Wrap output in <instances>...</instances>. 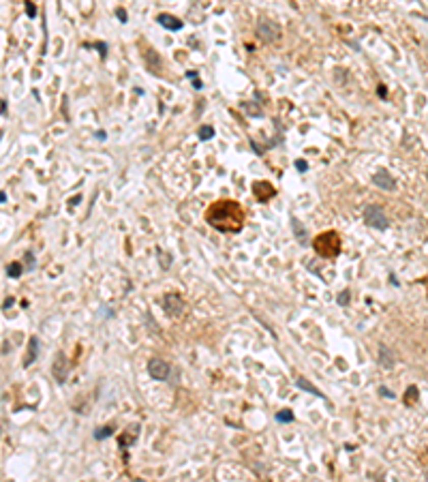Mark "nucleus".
<instances>
[{
    "instance_id": "obj_12",
    "label": "nucleus",
    "mask_w": 428,
    "mask_h": 482,
    "mask_svg": "<svg viewBox=\"0 0 428 482\" xmlns=\"http://www.w3.org/2000/svg\"><path fill=\"white\" fill-rule=\"evenodd\" d=\"M37 356H39V339L37 336H30V341H28V354L24 356V366H30L35 360H37Z\"/></svg>"
},
{
    "instance_id": "obj_33",
    "label": "nucleus",
    "mask_w": 428,
    "mask_h": 482,
    "mask_svg": "<svg viewBox=\"0 0 428 482\" xmlns=\"http://www.w3.org/2000/svg\"><path fill=\"white\" fill-rule=\"evenodd\" d=\"M193 86H195V90H202V86H204V84H202L199 79H195V81H193Z\"/></svg>"
},
{
    "instance_id": "obj_8",
    "label": "nucleus",
    "mask_w": 428,
    "mask_h": 482,
    "mask_svg": "<svg viewBox=\"0 0 428 482\" xmlns=\"http://www.w3.org/2000/svg\"><path fill=\"white\" fill-rule=\"evenodd\" d=\"M253 193H255V197H257L259 202H268V200H272V197L276 195V191H274L272 184L264 182V180L253 182Z\"/></svg>"
},
{
    "instance_id": "obj_18",
    "label": "nucleus",
    "mask_w": 428,
    "mask_h": 482,
    "mask_svg": "<svg viewBox=\"0 0 428 482\" xmlns=\"http://www.w3.org/2000/svg\"><path fill=\"white\" fill-rule=\"evenodd\" d=\"M111 433H113V427H99L95 431V439H97V442H103V439L111 437Z\"/></svg>"
},
{
    "instance_id": "obj_16",
    "label": "nucleus",
    "mask_w": 428,
    "mask_h": 482,
    "mask_svg": "<svg viewBox=\"0 0 428 482\" xmlns=\"http://www.w3.org/2000/svg\"><path fill=\"white\" fill-rule=\"evenodd\" d=\"M197 137H199L202 141L212 139V137H214V127H210V125H202L199 129H197Z\"/></svg>"
},
{
    "instance_id": "obj_31",
    "label": "nucleus",
    "mask_w": 428,
    "mask_h": 482,
    "mask_svg": "<svg viewBox=\"0 0 428 482\" xmlns=\"http://www.w3.org/2000/svg\"><path fill=\"white\" fill-rule=\"evenodd\" d=\"M13 302H15L13 298H7V300H5V304H3V309H5V311H9V309H11V306H13Z\"/></svg>"
},
{
    "instance_id": "obj_24",
    "label": "nucleus",
    "mask_w": 428,
    "mask_h": 482,
    "mask_svg": "<svg viewBox=\"0 0 428 482\" xmlns=\"http://www.w3.org/2000/svg\"><path fill=\"white\" fill-rule=\"evenodd\" d=\"M294 165H296V169H298V172H302V174H304V172H308V163H306L304 159H298V161L294 163Z\"/></svg>"
},
{
    "instance_id": "obj_14",
    "label": "nucleus",
    "mask_w": 428,
    "mask_h": 482,
    "mask_svg": "<svg viewBox=\"0 0 428 482\" xmlns=\"http://www.w3.org/2000/svg\"><path fill=\"white\" fill-rule=\"evenodd\" d=\"M296 386L300 388V390H304V392H310V394H315V396L326 399L321 390H317V386H312V384L308 382V379H304V377H298V379H296Z\"/></svg>"
},
{
    "instance_id": "obj_36",
    "label": "nucleus",
    "mask_w": 428,
    "mask_h": 482,
    "mask_svg": "<svg viewBox=\"0 0 428 482\" xmlns=\"http://www.w3.org/2000/svg\"><path fill=\"white\" fill-rule=\"evenodd\" d=\"M426 180H428V172H426Z\"/></svg>"
},
{
    "instance_id": "obj_3",
    "label": "nucleus",
    "mask_w": 428,
    "mask_h": 482,
    "mask_svg": "<svg viewBox=\"0 0 428 482\" xmlns=\"http://www.w3.org/2000/svg\"><path fill=\"white\" fill-rule=\"evenodd\" d=\"M364 223H366L368 228L381 230V232L390 228V221H388V217H385V210L381 206H377V204L366 206V210H364Z\"/></svg>"
},
{
    "instance_id": "obj_28",
    "label": "nucleus",
    "mask_w": 428,
    "mask_h": 482,
    "mask_svg": "<svg viewBox=\"0 0 428 482\" xmlns=\"http://www.w3.org/2000/svg\"><path fill=\"white\" fill-rule=\"evenodd\" d=\"M97 49L101 52V58H105V56H107V45H105V43H97Z\"/></svg>"
},
{
    "instance_id": "obj_2",
    "label": "nucleus",
    "mask_w": 428,
    "mask_h": 482,
    "mask_svg": "<svg viewBox=\"0 0 428 482\" xmlns=\"http://www.w3.org/2000/svg\"><path fill=\"white\" fill-rule=\"evenodd\" d=\"M312 249H315V253L319 255V258H323V260L336 258V255L340 253V238H338V234L336 232H323V234H319L317 238L312 240Z\"/></svg>"
},
{
    "instance_id": "obj_29",
    "label": "nucleus",
    "mask_w": 428,
    "mask_h": 482,
    "mask_svg": "<svg viewBox=\"0 0 428 482\" xmlns=\"http://www.w3.org/2000/svg\"><path fill=\"white\" fill-rule=\"evenodd\" d=\"M377 88H379V90H377V95H379L381 99H385V97H388V90H385V86H383V84H381V86H377Z\"/></svg>"
},
{
    "instance_id": "obj_11",
    "label": "nucleus",
    "mask_w": 428,
    "mask_h": 482,
    "mask_svg": "<svg viewBox=\"0 0 428 482\" xmlns=\"http://www.w3.org/2000/svg\"><path fill=\"white\" fill-rule=\"evenodd\" d=\"M379 364L383 368H392L396 364V356L388 345H379Z\"/></svg>"
},
{
    "instance_id": "obj_30",
    "label": "nucleus",
    "mask_w": 428,
    "mask_h": 482,
    "mask_svg": "<svg viewBox=\"0 0 428 482\" xmlns=\"http://www.w3.org/2000/svg\"><path fill=\"white\" fill-rule=\"evenodd\" d=\"M250 148L255 150V155H262V148L257 146V141H255V139H250Z\"/></svg>"
},
{
    "instance_id": "obj_7",
    "label": "nucleus",
    "mask_w": 428,
    "mask_h": 482,
    "mask_svg": "<svg viewBox=\"0 0 428 482\" xmlns=\"http://www.w3.org/2000/svg\"><path fill=\"white\" fill-rule=\"evenodd\" d=\"M373 184L383 191H396V180L392 178V174L385 169H379L377 174H373Z\"/></svg>"
},
{
    "instance_id": "obj_32",
    "label": "nucleus",
    "mask_w": 428,
    "mask_h": 482,
    "mask_svg": "<svg viewBox=\"0 0 428 482\" xmlns=\"http://www.w3.org/2000/svg\"><path fill=\"white\" fill-rule=\"evenodd\" d=\"M95 137H97L99 141H103V139H105L107 135H105V131H97V135H95Z\"/></svg>"
},
{
    "instance_id": "obj_23",
    "label": "nucleus",
    "mask_w": 428,
    "mask_h": 482,
    "mask_svg": "<svg viewBox=\"0 0 428 482\" xmlns=\"http://www.w3.org/2000/svg\"><path fill=\"white\" fill-rule=\"evenodd\" d=\"M415 394H417V388L415 386H409V388H407V403H413L415 401Z\"/></svg>"
},
{
    "instance_id": "obj_6",
    "label": "nucleus",
    "mask_w": 428,
    "mask_h": 482,
    "mask_svg": "<svg viewBox=\"0 0 428 482\" xmlns=\"http://www.w3.org/2000/svg\"><path fill=\"white\" fill-rule=\"evenodd\" d=\"M163 309L169 317H180L184 313V300L178 294H165L163 296Z\"/></svg>"
},
{
    "instance_id": "obj_19",
    "label": "nucleus",
    "mask_w": 428,
    "mask_h": 482,
    "mask_svg": "<svg viewBox=\"0 0 428 482\" xmlns=\"http://www.w3.org/2000/svg\"><path fill=\"white\" fill-rule=\"evenodd\" d=\"M24 260H26V262H24V266H26V270H28V272H33V270L37 268V260H35V255H33V253H30V251H28V253L24 255Z\"/></svg>"
},
{
    "instance_id": "obj_26",
    "label": "nucleus",
    "mask_w": 428,
    "mask_h": 482,
    "mask_svg": "<svg viewBox=\"0 0 428 482\" xmlns=\"http://www.w3.org/2000/svg\"><path fill=\"white\" fill-rule=\"evenodd\" d=\"M379 394H381V396H385V399H396V396H394V392H392V390H388V388H383V386H379Z\"/></svg>"
},
{
    "instance_id": "obj_34",
    "label": "nucleus",
    "mask_w": 428,
    "mask_h": 482,
    "mask_svg": "<svg viewBox=\"0 0 428 482\" xmlns=\"http://www.w3.org/2000/svg\"><path fill=\"white\" fill-rule=\"evenodd\" d=\"M186 77H191V79L195 81V79H197V75H195V71H189V73H186Z\"/></svg>"
},
{
    "instance_id": "obj_21",
    "label": "nucleus",
    "mask_w": 428,
    "mask_h": 482,
    "mask_svg": "<svg viewBox=\"0 0 428 482\" xmlns=\"http://www.w3.org/2000/svg\"><path fill=\"white\" fill-rule=\"evenodd\" d=\"M244 107H246V111H248V116H264V111H262V107H257V103H244Z\"/></svg>"
},
{
    "instance_id": "obj_15",
    "label": "nucleus",
    "mask_w": 428,
    "mask_h": 482,
    "mask_svg": "<svg viewBox=\"0 0 428 482\" xmlns=\"http://www.w3.org/2000/svg\"><path fill=\"white\" fill-rule=\"evenodd\" d=\"M24 272V266L19 264V262H11L7 266V276H11V279H19Z\"/></svg>"
},
{
    "instance_id": "obj_35",
    "label": "nucleus",
    "mask_w": 428,
    "mask_h": 482,
    "mask_svg": "<svg viewBox=\"0 0 428 482\" xmlns=\"http://www.w3.org/2000/svg\"><path fill=\"white\" fill-rule=\"evenodd\" d=\"M424 478H426V482H428V469H426V474H424Z\"/></svg>"
},
{
    "instance_id": "obj_17",
    "label": "nucleus",
    "mask_w": 428,
    "mask_h": 482,
    "mask_svg": "<svg viewBox=\"0 0 428 482\" xmlns=\"http://www.w3.org/2000/svg\"><path fill=\"white\" fill-rule=\"evenodd\" d=\"M294 420H296V416H294V412H291V409H280V412L276 414V422L287 424V422H294Z\"/></svg>"
},
{
    "instance_id": "obj_25",
    "label": "nucleus",
    "mask_w": 428,
    "mask_h": 482,
    "mask_svg": "<svg viewBox=\"0 0 428 482\" xmlns=\"http://www.w3.org/2000/svg\"><path fill=\"white\" fill-rule=\"evenodd\" d=\"M26 13H28V17H37V7L33 3H26Z\"/></svg>"
},
{
    "instance_id": "obj_1",
    "label": "nucleus",
    "mask_w": 428,
    "mask_h": 482,
    "mask_svg": "<svg viewBox=\"0 0 428 482\" xmlns=\"http://www.w3.org/2000/svg\"><path fill=\"white\" fill-rule=\"evenodd\" d=\"M206 221L212 225L216 232H240L244 228V208L238 202L232 200H218L210 204L206 210Z\"/></svg>"
},
{
    "instance_id": "obj_20",
    "label": "nucleus",
    "mask_w": 428,
    "mask_h": 482,
    "mask_svg": "<svg viewBox=\"0 0 428 482\" xmlns=\"http://www.w3.org/2000/svg\"><path fill=\"white\" fill-rule=\"evenodd\" d=\"M336 302H338L340 306H347V304L351 302V292H349V290H343V292L336 296Z\"/></svg>"
},
{
    "instance_id": "obj_27",
    "label": "nucleus",
    "mask_w": 428,
    "mask_h": 482,
    "mask_svg": "<svg viewBox=\"0 0 428 482\" xmlns=\"http://www.w3.org/2000/svg\"><path fill=\"white\" fill-rule=\"evenodd\" d=\"M116 15H118V19H120V22L124 24V22H127V11H124V9L122 7H118L116 9Z\"/></svg>"
},
{
    "instance_id": "obj_22",
    "label": "nucleus",
    "mask_w": 428,
    "mask_h": 482,
    "mask_svg": "<svg viewBox=\"0 0 428 482\" xmlns=\"http://www.w3.org/2000/svg\"><path fill=\"white\" fill-rule=\"evenodd\" d=\"M159 262H161V266H163V268H169V266H172L169 255H167V253H163V251H159Z\"/></svg>"
},
{
    "instance_id": "obj_10",
    "label": "nucleus",
    "mask_w": 428,
    "mask_h": 482,
    "mask_svg": "<svg viewBox=\"0 0 428 482\" xmlns=\"http://www.w3.org/2000/svg\"><path fill=\"white\" fill-rule=\"evenodd\" d=\"M156 22H159L165 30H172V33H176V30H180L184 24H182V19H178L176 15H169V13H161V15H156Z\"/></svg>"
},
{
    "instance_id": "obj_4",
    "label": "nucleus",
    "mask_w": 428,
    "mask_h": 482,
    "mask_svg": "<svg viewBox=\"0 0 428 482\" xmlns=\"http://www.w3.org/2000/svg\"><path fill=\"white\" fill-rule=\"evenodd\" d=\"M280 35H283V30H280V26L274 22V19L262 17L257 22V37L262 41H266V43H274V41L280 39Z\"/></svg>"
},
{
    "instance_id": "obj_5",
    "label": "nucleus",
    "mask_w": 428,
    "mask_h": 482,
    "mask_svg": "<svg viewBox=\"0 0 428 482\" xmlns=\"http://www.w3.org/2000/svg\"><path fill=\"white\" fill-rule=\"evenodd\" d=\"M169 373H172L169 362L161 360V358H152V360L148 362V375L152 379H156V382H165V379L169 377Z\"/></svg>"
},
{
    "instance_id": "obj_9",
    "label": "nucleus",
    "mask_w": 428,
    "mask_h": 482,
    "mask_svg": "<svg viewBox=\"0 0 428 482\" xmlns=\"http://www.w3.org/2000/svg\"><path fill=\"white\" fill-rule=\"evenodd\" d=\"M54 377L58 384H65L67 382V375H69V362H67V356L65 354H58L56 356V362H54Z\"/></svg>"
},
{
    "instance_id": "obj_13",
    "label": "nucleus",
    "mask_w": 428,
    "mask_h": 482,
    "mask_svg": "<svg viewBox=\"0 0 428 482\" xmlns=\"http://www.w3.org/2000/svg\"><path fill=\"white\" fill-rule=\"evenodd\" d=\"M291 225H294V234H296V238L300 240V244H302V247H306V244H308V234H306L304 228H302V223L296 217H291Z\"/></svg>"
}]
</instances>
